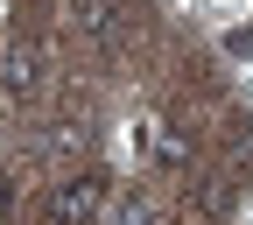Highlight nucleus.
Listing matches in <instances>:
<instances>
[{"label": "nucleus", "instance_id": "7", "mask_svg": "<svg viewBox=\"0 0 253 225\" xmlns=\"http://www.w3.org/2000/svg\"><path fill=\"white\" fill-rule=\"evenodd\" d=\"M183 162H190V141L176 127H162V134H155V169H183Z\"/></svg>", "mask_w": 253, "mask_h": 225}, {"label": "nucleus", "instance_id": "1", "mask_svg": "<svg viewBox=\"0 0 253 225\" xmlns=\"http://www.w3.org/2000/svg\"><path fill=\"white\" fill-rule=\"evenodd\" d=\"M99 211H106V183L99 176H71V183H56V197H49L56 225H91Z\"/></svg>", "mask_w": 253, "mask_h": 225}, {"label": "nucleus", "instance_id": "6", "mask_svg": "<svg viewBox=\"0 0 253 225\" xmlns=\"http://www.w3.org/2000/svg\"><path fill=\"white\" fill-rule=\"evenodd\" d=\"M78 21H84V36L113 43V0H78Z\"/></svg>", "mask_w": 253, "mask_h": 225}, {"label": "nucleus", "instance_id": "2", "mask_svg": "<svg viewBox=\"0 0 253 225\" xmlns=\"http://www.w3.org/2000/svg\"><path fill=\"white\" fill-rule=\"evenodd\" d=\"M0 91H7V99H36L42 91V49H28V43L0 49Z\"/></svg>", "mask_w": 253, "mask_h": 225}, {"label": "nucleus", "instance_id": "8", "mask_svg": "<svg viewBox=\"0 0 253 225\" xmlns=\"http://www.w3.org/2000/svg\"><path fill=\"white\" fill-rule=\"evenodd\" d=\"M0 49H7V43H0Z\"/></svg>", "mask_w": 253, "mask_h": 225}, {"label": "nucleus", "instance_id": "3", "mask_svg": "<svg viewBox=\"0 0 253 225\" xmlns=\"http://www.w3.org/2000/svg\"><path fill=\"white\" fill-rule=\"evenodd\" d=\"M218 56L225 63H253V21H225L218 28Z\"/></svg>", "mask_w": 253, "mask_h": 225}, {"label": "nucleus", "instance_id": "4", "mask_svg": "<svg viewBox=\"0 0 253 225\" xmlns=\"http://www.w3.org/2000/svg\"><path fill=\"white\" fill-rule=\"evenodd\" d=\"M113 225H162V211H155L141 190H126V197L113 204Z\"/></svg>", "mask_w": 253, "mask_h": 225}, {"label": "nucleus", "instance_id": "5", "mask_svg": "<svg viewBox=\"0 0 253 225\" xmlns=\"http://www.w3.org/2000/svg\"><path fill=\"white\" fill-rule=\"evenodd\" d=\"M155 134H162V120H126V155L134 162H155Z\"/></svg>", "mask_w": 253, "mask_h": 225}]
</instances>
